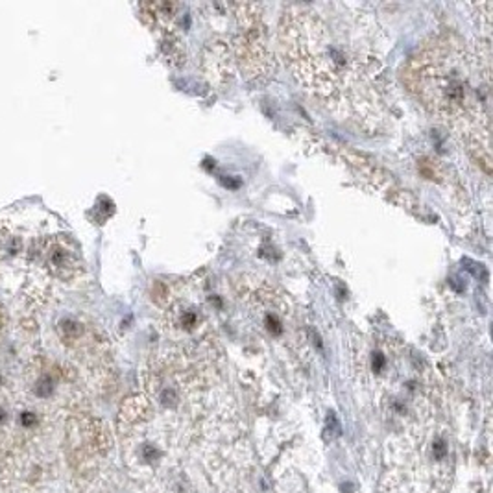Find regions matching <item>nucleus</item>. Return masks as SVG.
Returning <instances> with one entry per match:
<instances>
[{"mask_svg":"<svg viewBox=\"0 0 493 493\" xmlns=\"http://www.w3.org/2000/svg\"><path fill=\"white\" fill-rule=\"evenodd\" d=\"M34 255L43 270L54 279L71 283L83 273V261L78 247L67 237H50L34 247Z\"/></svg>","mask_w":493,"mask_h":493,"instance_id":"nucleus-5","label":"nucleus"},{"mask_svg":"<svg viewBox=\"0 0 493 493\" xmlns=\"http://www.w3.org/2000/svg\"><path fill=\"white\" fill-rule=\"evenodd\" d=\"M6 325H8V314H6V308L2 307V303H0V335L6 329Z\"/></svg>","mask_w":493,"mask_h":493,"instance_id":"nucleus-7","label":"nucleus"},{"mask_svg":"<svg viewBox=\"0 0 493 493\" xmlns=\"http://www.w3.org/2000/svg\"><path fill=\"white\" fill-rule=\"evenodd\" d=\"M39 423H41V417H39V414H37L36 410L26 408V410H22V412L19 414V425H20L24 431H34V429L39 427Z\"/></svg>","mask_w":493,"mask_h":493,"instance_id":"nucleus-6","label":"nucleus"},{"mask_svg":"<svg viewBox=\"0 0 493 493\" xmlns=\"http://www.w3.org/2000/svg\"><path fill=\"white\" fill-rule=\"evenodd\" d=\"M8 417H9L8 408H6V406H4V405H0V425H2V423L8 421Z\"/></svg>","mask_w":493,"mask_h":493,"instance_id":"nucleus-8","label":"nucleus"},{"mask_svg":"<svg viewBox=\"0 0 493 493\" xmlns=\"http://www.w3.org/2000/svg\"><path fill=\"white\" fill-rule=\"evenodd\" d=\"M490 44L471 46L456 36H436L417 48L403 81L429 113L466 142L490 172L492 59Z\"/></svg>","mask_w":493,"mask_h":493,"instance_id":"nucleus-3","label":"nucleus"},{"mask_svg":"<svg viewBox=\"0 0 493 493\" xmlns=\"http://www.w3.org/2000/svg\"><path fill=\"white\" fill-rule=\"evenodd\" d=\"M122 417L142 429L137 464L163 493H233L246 475L242 423L212 351L170 345L146 370V396L128 401Z\"/></svg>","mask_w":493,"mask_h":493,"instance_id":"nucleus-1","label":"nucleus"},{"mask_svg":"<svg viewBox=\"0 0 493 493\" xmlns=\"http://www.w3.org/2000/svg\"><path fill=\"white\" fill-rule=\"evenodd\" d=\"M247 310L257 314V325L270 338H281L290 323L292 310L288 298L277 292L266 283H253L251 288L244 290L240 296Z\"/></svg>","mask_w":493,"mask_h":493,"instance_id":"nucleus-4","label":"nucleus"},{"mask_svg":"<svg viewBox=\"0 0 493 493\" xmlns=\"http://www.w3.org/2000/svg\"><path fill=\"white\" fill-rule=\"evenodd\" d=\"M277 39L294 78L335 118L368 133L384 126L386 65L368 13L347 4H294Z\"/></svg>","mask_w":493,"mask_h":493,"instance_id":"nucleus-2","label":"nucleus"}]
</instances>
